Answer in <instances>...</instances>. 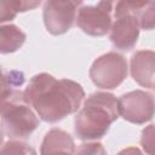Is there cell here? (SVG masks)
<instances>
[{
  "label": "cell",
  "instance_id": "6da1fadb",
  "mask_svg": "<svg viewBox=\"0 0 155 155\" xmlns=\"http://www.w3.org/2000/svg\"><path fill=\"white\" fill-rule=\"evenodd\" d=\"M24 96L41 120L54 124L78 111L85 91L73 80H57L51 74L40 73L30 79Z\"/></svg>",
  "mask_w": 155,
  "mask_h": 155
},
{
  "label": "cell",
  "instance_id": "7a4b0ae2",
  "mask_svg": "<svg viewBox=\"0 0 155 155\" xmlns=\"http://www.w3.org/2000/svg\"><path fill=\"white\" fill-rule=\"evenodd\" d=\"M117 117L116 97L109 92H94L87 97L81 110L75 116V134L82 140L101 139Z\"/></svg>",
  "mask_w": 155,
  "mask_h": 155
},
{
  "label": "cell",
  "instance_id": "3957f363",
  "mask_svg": "<svg viewBox=\"0 0 155 155\" xmlns=\"http://www.w3.org/2000/svg\"><path fill=\"white\" fill-rule=\"evenodd\" d=\"M24 92L16 87L2 86L1 126L2 133L10 139L29 137L39 126V119L31 110Z\"/></svg>",
  "mask_w": 155,
  "mask_h": 155
},
{
  "label": "cell",
  "instance_id": "277c9868",
  "mask_svg": "<svg viewBox=\"0 0 155 155\" xmlns=\"http://www.w3.org/2000/svg\"><path fill=\"white\" fill-rule=\"evenodd\" d=\"M127 73L126 58L114 51L99 56L90 68L92 82L103 90H113L120 86L127 78Z\"/></svg>",
  "mask_w": 155,
  "mask_h": 155
},
{
  "label": "cell",
  "instance_id": "5b68a950",
  "mask_svg": "<svg viewBox=\"0 0 155 155\" xmlns=\"http://www.w3.org/2000/svg\"><path fill=\"white\" fill-rule=\"evenodd\" d=\"M115 21L110 29V41L121 51L132 50L139 36V24L137 18L127 8L125 1H117L114 10Z\"/></svg>",
  "mask_w": 155,
  "mask_h": 155
},
{
  "label": "cell",
  "instance_id": "8992f818",
  "mask_svg": "<svg viewBox=\"0 0 155 155\" xmlns=\"http://www.w3.org/2000/svg\"><path fill=\"white\" fill-rule=\"evenodd\" d=\"M117 109L126 121L143 125L155 115V97L142 90L131 91L117 99Z\"/></svg>",
  "mask_w": 155,
  "mask_h": 155
},
{
  "label": "cell",
  "instance_id": "52a82bcc",
  "mask_svg": "<svg viewBox=\"0 0 155 155\" xmlns=\"http://www.w3.org/2000/svg\"><path fill=\"white\" fill-rule=\"evenodd\" d=\"M111 1H99L97 5H82L79 8L76 24L87 35L103 36L111 29Z\"/></svg>",
  "mask_w": 155,
  "mask_h": 155
},
{
  "label": "cell",
  "instance_id": "ba28073f",
  "mask_svg": "<svg viewBox=\"0 0 155 155\" xmlns=\"http://www.w3.org/2000/svg\"><path fill=\"white\" fill-rule=\"evenodd\" d=\"M80 1L48 0L44 4V23L48 33L52 35H62L67 33L76 19V8Z\"/></svg>",
  "mask_w": 155,
  "mask_h": 155
},
{
  "label": "cell",
  "instance_id": "9c48e42d",
  "mask_svg": "<svg viewBox=\"0 0 155 155\" xmlns=\"http://www.w3.org/2000/svg\"><path fill=\"white\" fill-rule=\"evenodd\" d=\"M130 70L138 85L155 90V51L142 50L134 52L130 61Z\"/></svg>",
  "mask_w": 155,
  "mask_h": 155
},
{
  "label": "cell",
  "instance_id": "30bf717a",
  "mask_svg": "<svg viewBox=\"0 0 155 155\" xmlns=\"http://www.w3.org/2000/svg\"><path fill=\"white\" fill-rule=\"evenodd\" d=\"M40 155H75L74 139L61 128H51L42 139Z\"/></svg>",
  "mask_w": 155,
  "mask_h": 155
},
{
  "label": "cell",
  "instance_id": "8fae6325",
  "mask_svg": "<svg viewBox=\"0 0 155 155\" xmlns=\"http://www.w3.org/2000/svg\"><path fill=\"white\" fill-rule=\"evenodd\" d=\"M125 4L137 18L140 29H155V1H125Z\"/></svg>",
  "mask_w": 155,
  "mask_h": 155
},
{
  "label": "cell",
  "instance_id": "7c38bea8",
  "mask_svg": "<svg viewBox=\"0 0 155 155\" xmlns=\"http://www.w3.org/2000/svg\"><path fill=\"white\" fill-rule=\"evenodd\" d=\"M25 34L15 24H2L0 27V52L12 53L22 47Z\"/></svg>",
  "mask_w": 155,
  "mask_h": 155
},
{
  "label": "cell",
  "instance_id": "4fadbf2b",
  "mask_svg": "<svg viewBox=\"0 0 155 155\" xmlns=\"http://www.w3.org/2000/svg\"><path fill=\"white\" fill-rule=\"evenodd\" d=\"M40 5V1H17V0H2L0 1V22L12 21L18 12H24L35 8Z\"/></svg>",
  "mask_w": 155,
  "mask_h": 155
},
{
  "label": "cell",
  "instance_id": "5bb4252c",
  "mask_svg": "<svg viewBox=\"0 0 155 155\" xmlns=\"http://www.w3.org/2000/svg\"><path fill=\"white\" fill-rule=\"evenodd\" d=\"M1 155H36V151L29 144L21 140L5 142L1 148Z\"/></svg>",
  "mask_w": 155,
  "mask_h": 155
},
{
  "label": "cell",
  "instance_id": "9a60e30c",
  "mask_svg": "<svg viewBox=\"0 0 155 155\" xmlns=\"http://www.w3.org/2000/svg\"><path fill=\"white\" fill-rule=\"evenodd\" d=\"M140 145L145 154L155 155V125H148L142 130Z\"/></svg>",
  "mask_w": 155,
  "mask_h": 155
},
{
  "label": "cell",
  "instance_id": "2e32d148",
  "mask_svg": "<svg viewBox=\"0 0 155 155\" xmlns=\"http://www.w3.org/2000/svg\"><path fill=\"white\" fill-rule=\"evenodd\" d=\"M75 155H108L104 147L98 142H86L80 144Z\"/></svg>",
  "mask_w": 155,
  "mask_h": 155
},
{
  "label": "cell",
  "instance_id": "e0dca14e",
  "mask_svg": "<svg viewBox=\"0 0 155 155\" xmlns=\"http://www.w3.org/2000/svg\"><path fill=\"white\" fill-rule=\"evenodd\" d=\"M116 155H143V153L137 147H128V148L120 150Z\"/></svg>",
  "mask_w": 155,
  "mask_h": 155
}]
</instances>
